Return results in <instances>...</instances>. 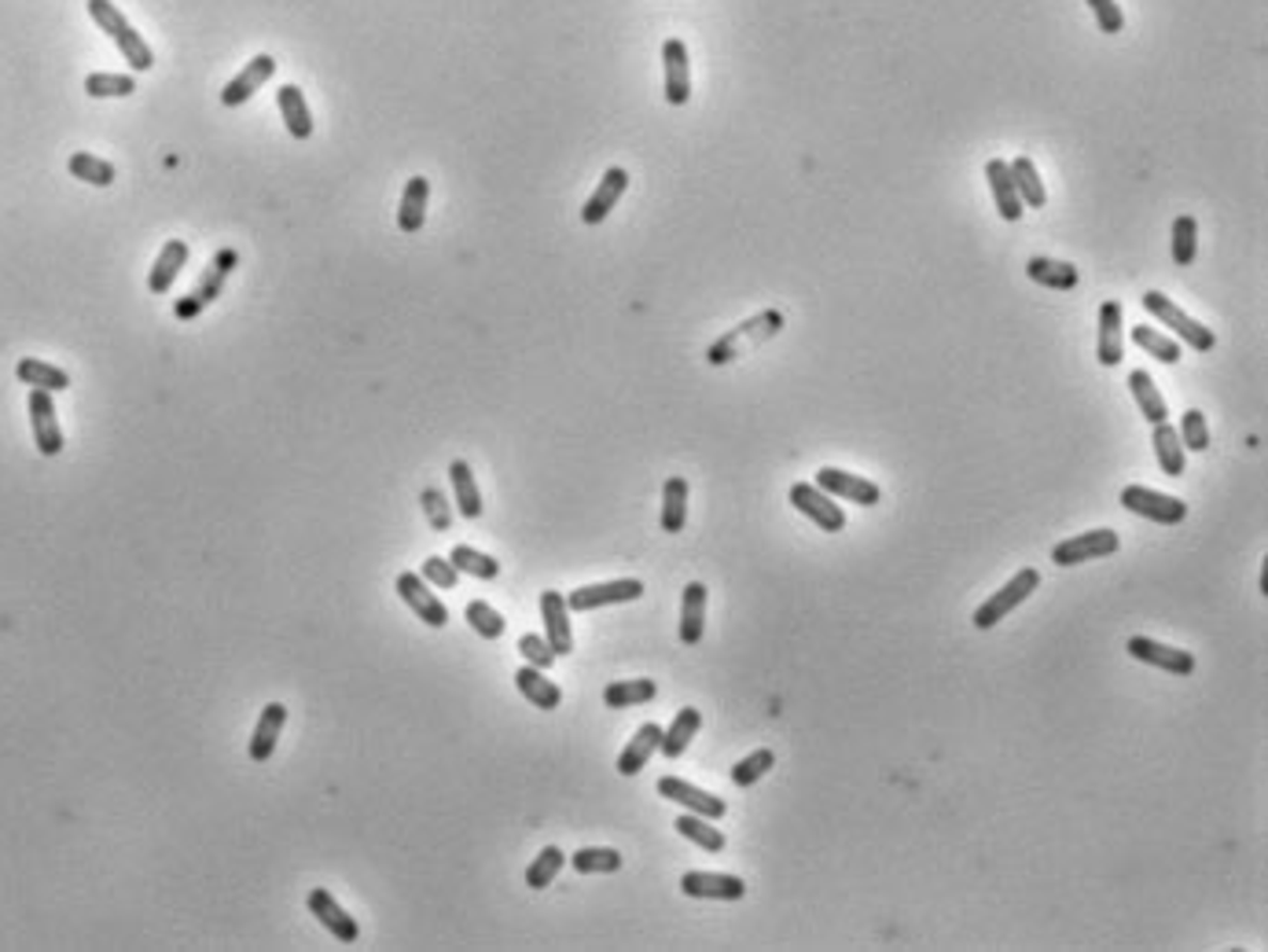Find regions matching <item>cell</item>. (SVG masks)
<instances>
[{
  "label": "cell",
  "mask_w": 1268,
  "mask_h": 952,
  "mask_svg": "<svg viewBox=\"0 0 1268 952\" xmlns=\"http://www.w3.org/2000/svg\"><path fill=\"white\" fill-rule=\"evenodd\" d=\"M659 747H662V728L654 725V721L640 725V728H636L633 740L625 743V750L618 755V773H621V776H636L640 768H648V761H651V755H654Z\"/></svg>",
  "instance_id": "obj_25"
},
{
  "label": "cell",
  "mask_w": 1268,
  "mask_h": 952,
  "mask_svg": "<svg viewBox=\"0 0 1268 952\" xmlns=\"http://www.w3.org/2000/svg\"><path fill=\"white\" fill-rule=\"evenodd\" d=\"M1129 335H1132V343H1137L1140 350H1147L1151 358L1162 361V364H1180V358H1184L1180 343H1176V338H1170V335H1162L1158 328L1137 324V328L1129 331Z\"/></svg>",
  "instance_id": "obj_38"
},
{
  "label": "cell",
  "mask_w": 1268,
  "mask_h": 952,
  "mask_svg": "<svg viewBox=\"0 0 1268 952\" xmlns=\"http://www.w3.org/2000/svg\"><path fill=\"white\" fill-rule=\"evenodd\" d=\"M85 7H89V15H93L96 27L114 41V48H118L122 55H126V63L132 66V70H137V74L152 70V66H155V52L147 48V41L129 27V19L118 12V7L111 4V0H89Z\"/></svg>",
  "instance_id": "obj_1"
},
{
  "label": "cell",
  "mask_w": 1268,
  "mask_h": 952,
  "mask_svg": "<svg viewBox=\"0 0 1268 952\" xmlns=\"http://www.w3.org/2000/svg\"><path fill=\"white\" fill-rule=\"evenodd\" d=\"M1125 651H1129L1137 662H1143V666L1162 669V673H1173V677L1195 673V655H1191V651L1173 648V644H1162V640H1151V636H1132V640L1125 644Z\"/></svg>",
  "instance_id": "obj_9"
},
{
  "label": "cell",
  "mask_w": 1268,
  "mask_h": 952,
  "mask_svg": "<svg viewBox=\"0 0 1268 952\" xmlns=\"http://www.w3.org/2000/svg\"><path fill=\"white\" fill-rule=\"evenodd\" d=\"M1180 442L1184 449L1191 453H1206L1209 449V427H1206V416L1199 409H1188L1180 419Z\"/></svg>",
  "instance_id": "obj_49"
},
{
  "label": "cell",
  "mask_w": 1268,
  "mask_h": 952,
  "mask_svg": "<svg viewBox=\"0 0 1268 952\" xmlns=\"http://www.w3.org/2000/svg\"><path fill=\"white\" fill-rule=\"evenodd\" d=\"M1122 508H1129L1132 515L1151 519L1158 526H1176L1188 519V504L1176 501L1170 493L1147 490V486H1125L1122 490Z\"/></svg>",
  "instance_id": "obj_5"
},
{
  "label": "cell",
  "mask_w": 1268,
  "mask_h": 952,
  "mask_svg": "<svg viewBox=\"0 0 1268 952\" xmlns=\"http://www.w3.org/2000/svg\"><path fill=\"white\" fill-rule=\"evenodd\" d=\"M773 765H776V755L765 747V750H754V755H747L743 761H735V768L728 776H732L735 788H754V783H758Z\"/></svg>",
  "instance_id": "obj_48"
},
{
  "label": "cell",
  "mask_w": 1268,
  "mask_h": 952,
  "mask_svg": "<svg viewBox=\"0 0 1268 952\" xmlns=\"http://www.w3.org/2000/svg\"><path fill=\"white\" fill-rule=\"evenodd\" d=\"M449 482H453L456 508H460V515H463V519H478V515H482V493H478L475 471H471L467 460H453V463H449Z\"/></svg>",
  "instance_id": "obj_32"
},
{
  "label": "cell",
  "mask_w": 1268,
  "mask_h": 952,
  "mask_svg": "<svg viewBox=\"0 0 1268 952\" xmlns=\"http://www.w3.org/2000/svg\"><path fill=\"white\" fill-rule=\"evenodd\" d=\"M817 486L831 496L860 504V508H872V504L883 501V490H878L875 482H868V478H860V475H850V471H842V467H820Z\"/></svg>",
  "instance_id": "obj_13"
},
{
  "label": "cell",
  "mask_w": 1268,
  "mask_h": 952,
  "mask_svg": "<svg viewBox=\"0 0 1268 952\" xmlns=\"http://www.w3.org/2000/svg\"><path fill=\"white\" fill-rule=\"evenodd\" d=\"M30 427H33V442H37L41 457H60L63 453V430L56 419V401L48 391L30 386Z\"/></svg>",
  "instance_id": "obj_10"
},
{
  "label": "cell",
  "mask_w": 1268,
  "mask_h": 952,
  "mask_svg": "<svg viewBox=\"0 0 1268 952\" xmlns=\"http://www.w3.org/2000/svg\"><path fill=\"white\" fill-rule=\"evenodd\" d=\"M1026 276H1030L1033 284L1048 287V291H1074V287H1077V280H1081V272H1077L1071 261H1056V258H1030V261H1026Z\"/></svg>",
  "instance_id": "obj_30"
},
{
  "label": "cell",
  "mask_w": 1268,
  "mask_h": 952,
  "mask_svg": "<svg viewBox=\"0 0 1268 952\" xmlns=\"http://www.w3.org/2000/svg\"><path fill=\"white\" fill-rule=\"evenodd\" d=\"M1011 165V180H1015V192L1023 199V206H1030V210H1041L1044 203H1048V188H1044L1037 165H1033L1030 155H1018Z\"/></svg>",
  "instance_id": "obj_34"
},
{
  "label": "cell",
  "mask_w": 1268,
  "mask_h": 952,
  "mask_svg": "<svg viewBox=\"0 0 1268 952\" xmlns=\"http://www.w3.org/2000/svg\"><path fill=\"white\" fill-rule=\"evenodd\" d=\"M15 376H19V383L37 386V391H48V394L70 391V376H66L63 368H56V364L37 361V358H22L15 364Z\"/></svg>",
  "instance_id": "obj_33"
},
{
  "label": "cell",
  "mask_w": 1268,
  "mask_h": 952,
  "mask_svg": "<svg viewBox=\"0 0 1268 952\" xmlns=\"http://www.w3.org/2000/svg\"><path fill=\"white\" fill-rule=\"evenodd\" d=\"M1151 442H1155V460H1158V467H1162V475L1180 478L1184 467H1188V449H1184L1176 427L1155 424V438H1151Z\"/></svg>",
  "instance_id": "obj_29"
},
{
  "label": "cell",
  "mask_w": 1268,
  "mask_h": 952,
  "mask_svg": "<svg viewBox=\"0 0 1268 952\" xmlns=\"http://www.w3.org/2000/svg\"><path fill=\"white\" fill-rule=\"evenodd\" d=\"M1037 585H1041V574H1037V570H1033V567H1023V570H1018V574L1004 585V589L993 592L989 600H985L982 607L974 610V618H971L974 629H993V625H1000V622H1004V618L1011 615V610L1023 607V603L1030 600L1033 592H1037Z\"/></svg>",
  "instance_id": "obj_3"
},
{
  "label": "cell",
  "mask_w": 1268,
  "mask_h": 952,
  "mask_svg": "<svg viewBox=\"0 0 1268 952\" xmlns=\"http://www.w3.org/2000/svg\"><path fill=\"white\" fill-rule=\"evenodd\" d=\"M570 864H574V872H582V875H611L621 868V854L618 850H607V846H585L570 857Z\"/></svg>",
  "instance_id": "obj_44"
},
{
  "label": "cell",
  "mask_w": 1268,
  "mask_h": 952,
  "mask_svg": "<svg viewBox=\"0 0 1268 952\" xmlns=\"http://www.w3.org/2000/svg\"><path fill=\"white\" fill-rule=\"evenodd\" d=\"M463 618H467V625L475 629V633L482 636V640H501L504 629H508V622L501 618V610L489 607L486 600H471L467 610H463Z\"/></svg>",
  "instance_id": "obj_45"
},
{
  "label": "cell",
  "mask_w": 1268,
  "mask_h": 952,
  "mask_svg": "<svg viewBox=\"0 0 1268 952\" xmlns=\"http://www.w3.org/2000/svg\"><path fill=\"white\" fill-rule=\"evenodd\" d=\"M397 596L416 610L419 622H427L430 629H445L449 625V607L430 592V585L419 574H401L397 577Z\"/></svg>",
  "instance_id": "obj_12"
},
{
  "label": "cell",
  "mask_w": 1268,
  "mask_h": 952,
  "mask_svg": "<svg viewBox=\"0 0 1268 952\" xmlns=\"http://www.w3.org/2000/svg\"><path fill=\"white\" fill-rule=\"evenodd\" d=\"M419 501H423V511H427L430 526H434V529H449L453 511H449V504H445L442 493H438V490H423Z\"/></svg>",
  "instance_id": "obj_53"
},
{
  "label": "cell",
  "mask_w": 1268,
  "mask_h": 952,
  "mask_svg": "<svg viewBox=\"0 0 1268 952\" xmlns=\"http://www.w3.org/2000/svg\"><path fill=\"white\" fill-rule=\"evenodd\" d=\"M681 890L687 898L699 901H740L747 893V883L740 875H725V872H684Z\"/></svg>",
  "instance_id": "obj_15"
},
{
  "label": "cell",
  "mask_w": 1268,
  "mask_h": 952,
  "mask_svg": "<svg viewBox=\"0 0 1268 952\" xmlns=\"http://www.w3.org/2000/svg\"><path fill=\"white\" fill-rule=\"evenodd\" d=\"M625 188H629V173L621 170V165H611V170L603 173L600 188H596V192L588 195V203L582 206L585 225H603V221H607V213L618 206V199L625 195Z\"/></svg>",
  "instance_id": "obj_19"
},
{
  "label": "cell",
  "mask_w": 1268,
  "mask_h": 952,
  "mask_svg": "<svg viewBox=\"0 0 1268 952\" xmlns=\"http://www.w3.org/2000/svg\"><path fill=\"white\" fill-rule=\"evenodd\" d=\"M662 66H666V104L684 107L692 99V70H687V45L681 37H669L662 45Z\"/></svg>",
  "instance_id": "obj_17"
},
{
  "label": "cell",
  "mask_w": 1268,
  "mask_h": 952,
  "mask_svg": "<svg viewBox=\"0 0 1268 952\" xmlns=\"http://www.w3.org/2000/svg\"><path fill=\"white\" fill-rule=\"evenodd\" d=\"M1143 310L1151 313L1155 320H1162L1166 328H1173V335L1180 338V343H1188L1195 353H1209L1217 346V335L1209 331L1206 324H1199V320H1191L1188 313L1180 310V305L1173 302V298H1166L1162 291H1147L1140 298Z\"/></svg>",
  "instance_id": "obj_2"
},
{
  "label": "cell",
  "mask_w": 1268,
  "mask_h": 952,
  "mask_svg": "<svg viewBox=\"0 0 1268 952\" xmlns=\"http://www.w3.org/2000/svg\"><path fill=\"white\" fill-rule=\"evenodd\" d=\"M516 688L522 692V699L534 702L537 710H559L562 702V692L559 684L549 681L544 677V669H534V666H522L516 673Z\"/></svg>",
  "instance_id": "obj_27"
},
{
  "label": "cell",
  "mask_w": 1268,
  "mask_h": 952,
  "mask_svg": "<svg viewBox=\"0 0 1268 952\" xmlns=\"http://www.w3.org/2000/svg\"><path fill=\"white\" fill-rule=\"evenodd\" d=\"M427 203H430V180L427 177H412L401 192V210H397V228L416 236L427 221Z\"/></svg>",
  "instance_id": "obj_26"
},
{
  "label": "cell",
  "mask_w": 1268,
  "mask_h": 952,
  "mask_svg": "<svg viewBox=\"0 0 1268 952\" xmlns=\"http://www.w3.org/2000/svg\"><path fill=\"white\" fill-rule=\"evenodd\" d=\"M1195 254H1199V221L1184 213V218L1173 221V261L1180 269H1188L1195 261Z\"/></svg>",
  "instance_id": "obj_46"
},
{
  "label": "cell",
  "mask_w": 1268,
  "mask_h": 952,
  "mask_svg": "<svg viewBox=\"0 0 1268 952\" xmlns=\"http://www.w3.org/2000/svg\"><path fill=\"white\" fill-rule=\"evenodd\" d=\"M673 827H677V835H684L687 842H695V846L707 850V854H720V850H725V835H720L714 821H707V816L684 813V816H677Z\"/></svg>",
  "instance_id": "obj_37"
},
{
  "label": "cell",
  "mask_w": 1268,
  "mask_h": 952,
  "mask_svg": "<svg viewBox=\"0 0 1268 952\" xmlns=\"http://www.w3.org/2000/svg\"><path fill=\"white\" fill-rule=\"evenodd\" d=\"M985 180H989V192H993V203H997L1000 218L1015 225V221L1026 213V206H1023V199H1018V192H1015L1011 165L1004 159H989V162H985Z\"/></svg>",
  "instance_id": "obj_21"
},
{
  "label": "cell",
  "mask_w": 1268,
  "mask_h": 952,
  "mask_svg": "<svg viewBox=\"0 0 1268 952\" xmlns=\"http://www.w3.org/2000/svg\"><path fill=\"white\" fill-rule=\"evenodd\" d=\"M419 577L427 585H434V589H456V582H460V570H456L449 559L430 556V559H423Z\"/></svg>",
  "instance_id": "obj_50"
},
{
  "label": "cell",
  "mask_w": 1268,
  "mask_h": 952,
  "mask_svg": "<svg viewBox=\"0 0 1268 952\" xmlns=\"http://www.w3.org/2000/svg\"><path fill=\"white\" fill-rule=\"evenodd\" d=\"M85 93L93 99H122V96L137 93V81H132L129 74H89Z\"/></svg>",
  "instance_id": "obj_47"
},
{
  "label": "cell",
  "mask_w": 1268,
  "mask_h": 952,
  "mask_svg": "<svg viewBox=\"0 0 1268 952\" xmlns=\"http://www.w3.org/2000/svg\"><path fill=\"white\" fill-rule=\"evenodd\" d=\"M780 328H783V313H776V310L758 313V317L747 320L743 328H735V331H728V335H720L717 343L707 350V361H710V364H728V361H735L743 350H747V346H758L761 338H773Z\"/></svg>",
  "instance_id": "obj_4"
},
{
  "label": "cell",
  "mask_w": 1268,
  "mask_h": 952,
  "mask_svg": "<svg viewBox=\"0 0 1268 952\" xmlns=\"http://www.w3.org/2000/svg\"><path fill=\"white\" fill-rule=\"evenodd\" d=\"M66 165H70L74 177L85 180V185H93V188H111L114 177H118L111 162H107V159H96V155H89V152H74L70 162H66Z\"/></svg>",
  "instance_id": "obj_42"
},
{
  "label": "cell",
  "mask_w": 1268,
  "mask_h": 952,
  "mask_svg": "<svg viewBox=\"0 0 1268 952\" xmlns=\"http://www.w3.org/2000/svg\"><path fill=\"white\" fill-rule=\"evenodd\" d=\"M276 104H280V114H284L287 132H291L295 140H310L313 137V114H310V104H305L302 89L284 85L276 93Z\"/></svg>",
  "instance_id": "obj_31"
},
{
  "label": "cell",
  "mask_w": 1268,
  "mask_h": 952,
  "mask_svg": "<svg viewBox=\"0 0 1268 952\" xmlns=\"http://www.w3.org/2000/svg\"><path fill=\"white\" fill-rule=\"evenodd\" d=\"M236 261H239V254L236 251H218L213 254V261H210V269H206V276H203V284L195 287V298L203 305H210L213 298L221 295V287H225V280H228V272L236 269Z\"/></svg>",
  "instance_id": "obj_41"
},
{
  "label": "cell",
  "mask_w": 1268,
  "mask_h": 952,
  "mask_svg": "<svg viewBox=\"0 0 1268 952\" xmlns=\"http://www.w3.org/2000/svg\"><path fill=\"white\" fill-rule=\"evenodd\" d=\"M284 725H287V707L284 702H269V707L261 710L258 725H254V740H251L254 761H269L276 755V743H280V735H284Z\"/></svg>",
  "instance_id": "obj_24"
},
{
  "label": "cell",
  "mask_w": 1268,
  "mask_h": 952,
  "mask_svg": "<svg viewBox=\"0 0 1268 952\" xmlns=\"http://www.w3.org/2000/svg\"><path fill=\"white\" fill-rule=\"evenodd\" d=\"M707 633V585L687 582L681 600V644L695 648Z\"/></svg>",
  "instance_id": "obj_23"
},
{
  "label": "cell",
  "mask_w": 1268,
  "mask_h": 952,
  "mask_svg": "<svg viewBox=\"0 0 1268 952\" xmlns=\"http://www.w3.org/2000/svg\"><path fill=\"white\" fill-rule=\"evenodd\" d=\"M699 728H702V714L695 707H684V710H677V717H673V725L666 728V732H662V755H666L669 761H677L684 755L687 747H692V740L695 735H699Z\"/></svg>",
  "instance_id": "obj_28"
},
{
  "label": "cell",
  "mask_w": 1268,
  "mask_h": 952,
  "mask_svg": "<svg viewBox=\"0 0 1268 952\" xmlns=\"http://www.w3.org/2000/svg\"><path fill=\"white\" fill-rule=\"evenodd\" d=\"M203 310H206V305L199 302L195 295H188V298H180V302L173 305V317H177V320H192V317H199Z\"/></svg>",
  "instance_id": "obj_54"
},
{
  "label": "cell",
  "mask_w": 1268,
  "mask_h": 952,
  "mask_svg": "<svg viewBox=\"0 0 1268 952\" xmlns=\"http://www.w3.org/2000/svg\"><path fill=\"white\" fill-rule=\"evenodd\" d=\"M644 596L640 577H618V582H603V585H582L567 596V607L574 615H588V610L611 607V603H636Z\"/></svg>",
  "instance_id": "obj_6"
},
{
  "label": "cell",
  "mask_w": 1268,
  "mask_h": 952,
  "mask_svg": "<svg viewBox=\"0 0 1268 952\" xmlns=\"http://www.w3.org/2000/svg\"><path fill=\"white\" fill-rule=\"evenodd\" d=\"M541 618H544V640L552 644L555 655H570L574 651V629H570V607L567 596L541 592Z\"/></svg>",
  "instance_id": "obj_18"
},
{
  "label": "cell",
  "mask_w": 1268,
  "mask_h": 952,
  "mask_svg": "<svg viewBox=\"0 0 1268 952\" xmlns=\"http://www.w3.org/2000/svg\"><path fill=\"white\" fill-rule=\"evenodd\" d=\"M272 74H276V60H272V55H254V60L247 63L243 70H239L236 78L225 85L221 104H225V107H243L247 99H251L265 85V81L272 78Z\"/></svg>",
  "instance_id": "obj_20"
},
{
  "label": "cell",
  "mask_w": 1268,
  "mask_h": 952,
  "mask_svg": "<svg viewBox=\"0 0 1268 952\" xmlns=\"http://www.w3.org/2000/svg\"><path fill=\"white\" fill-rule=\"evenodd\" d=\"M1096 358L1104 368H1118L1125 358V328H1122V302H1118V298H1107V302L1099 305Z\"/></svg>",
  "instance_id": "obj_16"
},
{
  "label": "cell",
  "mask_w": 1268,
  "mask_h": 952,
  "mask_svg": "<svg viewBox=\"0 0 1268 952\" xmlns=\"http://www.w3.org/2000/svg\"><path fill=\"white\" fill-rule=\"evenodd\" d=\"M519 655L526 659V666H534V669H552V662L559 659L552 651V644L544 640V636H537V633H526L519 640Z\"/></svg>",
  "instance_id": "obj_51"
},
{
  "label": "cell",
  "mask_w": 1268,
  "mask_h": 952,
  "mask_svg": "<svg viewBox=\"0 0 1268 952\" xmlns=\"http://www.w3.org/2000/svg\"><path fill=\"white\" fill-rule=\"evenodd\" d=\"M659 794H662V798H669V802H677V806H684L687 813L707 816V821H720V816L728 813L725 798H717V794L695 788V783L681 780V776H662V780H659Z\"/></svg>",
  "instance_id": "obj_11"
},
{
  "label": "cell",
  "mask_w": 1268,
  "mask_h": 952,
  "mask_svg": "<svg viewBox=\"0 0 1268 952\" xmlns=\"http://www.w3.org/2000/svg\"><path fill=\"white\" fill-rule=\"evenodd\" d=\"M1084 4L1092 7V15H1096V27L1104 33H1122L1125 30V15H1122V4H1118V0H1084Z\"/></svg>",
  "instance_id": "obj_52"
},
{
  "label": "cell",
  "mask_w": 1268,
  "mask_h": 952,
  "mask_svg": "<svg viewBox=\"0 0 1268 952\" xmlns=\"http://www.w3.org/2000/svg\"><path fill=\"white\" fill-rule=\"evenodd\" d=\"M562 864H567V854H562L559 846H544L541 854L534 857V864L526 868V887H529V890L552 887V879L562 872Z\"/></svg>",
  "instance_id": "obj_43"
},
{
  "label": "cell",
  "mask_w": 1268,
  "mask_h": 952,
  "mask_svg": "<svg viewBox=\"0 0 1268 952\" xmlns=\"http://www.w3.org/2000/svg\"><path fill=\"white\" fill-rule=\"evenodd\" d=\"M1118 544L1122 541H1118L1114 529H1089V534H1077L1071 541H1059L1056 549H1051V562H1056V567H1081V562L1114 556Z\"/></svg>",
  "instance_id": "obj_7"
},
{
  "label": "cell",
  "mask_w": 1268,
  "mask_h": 952,
  "mask_svg": "<svg viewBox=\"0 0 1268 952\" xmlns=\"http://www.w3.org/2000/svg\"><path fill=\"white\" fill-rule=\"evenodd\" d=\"M654 695H659V684L654 681H615V684H607V692H603V702H607L611 710H629V707H644V702H651Z\"/></svg>",
  "instance_id": "obj_39"
},
{
  "label": "cell",
  "mask_w": 1268,
  "mask_h": 952,
  "mask_svg": "<svg viewBox=\"0 0 1268 952\" xmlns=\"http://www.w3.org/2000/svg\"><path fill=\"white\" fill-rule=\"evenodd\" d=\"M1129 391H1132V397H1137L1140 412H1143V416H1147V424H1166V416H1170V409H1166V397L1158 394L1155 379H1151L1147 371H1143V368L1129 371Z\"/></svg>",
  "instance_id": "obj_36"
},
{
  "label": "cell",
  "mask_w": 1268,
  "mask_h": 952,
  "mask_svg": "<svg viewBox=\"0 0 1268 952\" xmlns=\"http://www.w3.org/2000/svg\"><path fill=\"white\" fill-rule=\"evenodd\" d=\"M791 504L794 511H802L806 519L824 529V534H842L845 529V511L831 501V493H824L817 482H794L791 486Z\"/></svg>",
  "instance_id": "obj_8"
},
{
  "label": "cell",
  "mask_w": 1268,
  "mask_h": 952,
  "mask_svg": "<svg viewBox=\"0 0 1268 952\" xmlns=\"http://www.w3.org/2000/svg\"><path fill=\"white\" fill-rule=\"evenodd\" d=\"M185 265H188V243L185 239H165V247L159 251V258H155L152 272H147V287H152V295L170 291V287L177 284Z\"/></svg>",
  "instance_id": "obj_22"
},
{
  "label": "cell",
  "mask_w": 1268,
  "mask_h": 952,
  "mask_svg": "<svg viewBox=\"0 0 1268 952\" xmlns=\"http://www.w3.org/2000/svg\"><path fill=\"white\" fill-rule=\"evenodd\" d=\"M449 562L460 570V574H471V577H478V582H493V577L501 574V562L493 556H486V552L471 549V544H456L449 552Z\"/></svg>",
  "instance_id": "obj_40"
},
{
  "label": "cell",
  "mask_w": 1268,
  "mask_h": 952,
  "mask_svg": "<svg viewBox=\"0 0 1268 952\" xmlns=\"http://www.w3.org/2000/svg\"><path fill=\"white\" fill-rule=\"evenodd\" d=\"M305 905H310V913L317 916L320 926H324V931H328L335 941H343V946H353V941L361 938V926H358V920H353V916L346 913V908L338 905V901L331 898L328 890H313V893H310V901H305Z\"/></svg>",
  "instance_id": "obj_14"
},
{
  "label": "cell",
  "mask_w": 1268,
  "mask_h": 952,
  "mask_svg": "<svg viewBox=\"0 0 1268 952\" xmlns=\"http://www.w3.org/2000/svg\"><path fill=\"white\" fill-rule=\"evenodd\" d=\"M684 526H687V482L681 475H673L662 486V529L666 534H681Z\"/></svg>",
  "instance_id": "obj_35"
}]
</instances>
